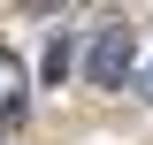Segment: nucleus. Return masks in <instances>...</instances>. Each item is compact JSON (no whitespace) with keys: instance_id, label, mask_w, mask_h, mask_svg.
Here are the masks:
<instances>
[{"instance_id":"obj_1","label":"nucleus","mask_w":153,"mask_h":145,"mask_svg":"<svg viewBox=\"0 0 153 145\" xmlns=\"http://www.w3.org/2000/svg\"><path fill=\"white\" fill-rule=\"evenodd\" d=\"M130 54H138V38H130V23H107V31L92 38V61H84V76L115 92L123 76H130Z\"/></svg>"},{"instance_id":"obj_2","label":"nucleus","mask_w":153,"mask_h":145,"mask_svg":"<svg viewBox=\"0 0 153 145\" xmlns=\"http://www.w3.org/2000/svg\"><path fill=\"white\" fill-rule=\"evenodd\" d=\"M38 69H46V84H61V76H69V38H54V46H46V61H38Z\"/></svg>"},{"instance_id":"obj_3","label":"nucleus","mask_w":153,"mask_h":145,"mask_svg":"<svg viewBox=\"0 0 153 145\" xmlns=\"http://www.w3.org/2000/svg\"><path fill=\"white\" fill-rule=\"evenodd\" d=\"M146 99H153V84H146Z\"/></svg>"}]
</instances>
